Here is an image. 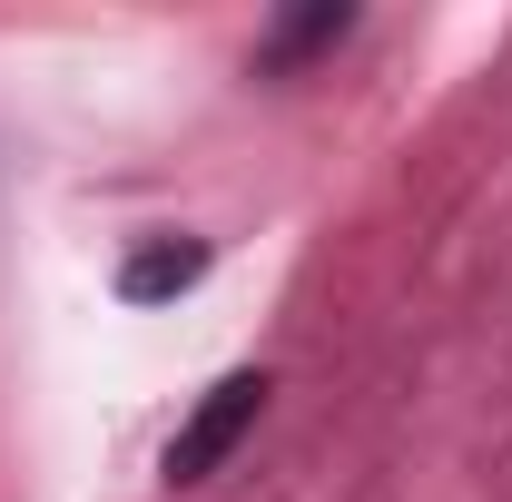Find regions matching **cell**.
<instances>
[{
	"label": "cell",
	"instance_id": "cell-1",
	"mask_svg": "<svg viewBox=\"0 0 512 502\" xmlns=\"http://www.w3.org/2000/svg\"><path fill=\"white\" fill-rule=\"evenodd\" d=\"M266 394H276V375H266V365H237V375H217L207 394H197V414L168 434V453H158L168 493H197V483H217V463H227V453H237V443L266 424Z\"/></svg>",
	"mask_w": 512,
	"mask_h": 502
},
{
	"label": "cell",
	"instance_id": "cell-2",
	"mask_svg": "<svg viewBox=\"0 0 512 502\" xmlns=\"http://www.w3.org/2000/svg\"><path fill=\"white\" fill-rule=\"evenodd\" d=\"M345 40H355V10H345V0H316V10H286V20H266V40H256V69H266V79H296L306 60L345 50Z\"/></svg>",
	"mask_w": 512,
	"mask_h": 502
},
{
	"label": "cell",
	"instance_id": "cell-3",
	"mask_svg": "<svg viewBox=\"0 0 512 502\" xmlns=\"http://www.w3.org/2000/svg\"><path fill=\"white\" fill-rule=\"evenodd\" d=\"M207 266H217L207 237H148V247L119 266V306H168V296H188Z\"/></svg>",
	"mask_w": 512,
	"mask_h": 502
}]
</instances>
